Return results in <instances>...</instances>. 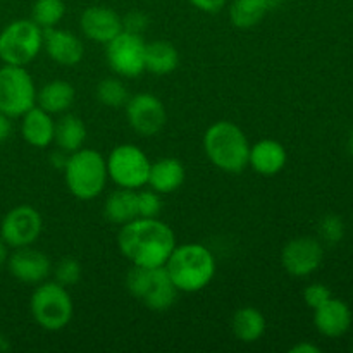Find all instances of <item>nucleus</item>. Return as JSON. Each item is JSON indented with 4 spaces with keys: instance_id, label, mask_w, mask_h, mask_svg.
<instances>
[{
    "instance_id": "nucleus-18",
    "label": "nucleus",
    "mask_w": 353,
    "mask_h": 353,
    "mask_svg": "<svg viewBox=\"0 0 353 353\" xmlns=\"http://www.w3.org/2000/svg\"><path fill=\"white\" fill-rule=\"evenodd\" d=\"M285 147L276 140H261L250 147L248 164L262 176H274L286 165Z\"/></svg>"
},
{
    "instance_id": "nucleus-8",
    "label": "nucleus",
    "mask_w": 353,
    "mask_h": 353,
    "mask_svg": "<svg viewBox=\"0 0 353 353\" xmlns=\"http://www.w3.org/2000/svg\"><path fill=\"white\" fill-rule=\"evenodd\" d=\"M37 105V88L24 65L0 68V112L9 117H23Z\"/></svg>"
},
{
    "instance_id": "nucleus-12",
    "label": "nucleus",
    "mask_w": 353,
    "mask_h": 353,
    "mask_svg": "<svg viewBox=\"0 0 353 353\" xmlns=\"http://www.w3.org/2000/svg\"><path fill=\"white\" fill-rule=\"evenodd\" d=\"M126 116L130 126L141 137H154L164 128V103L150 93H138L126 102Z\"/></svg>"
},
{
    "instance_id": "nucleus-34",
    "label": "nucleus",
    "mask_w": 353,
    "mask_h": 353,
    "mask_svg": "<svg viewBox=\"0 0 353 353\" xmlns=\"http://www.w3.org/2000/svg\"><path fill=\"white\" fill-rule=\"evenodd\" d=\"M190 3L203 12H217L219 9H223L226 0H190Z\"/></svg>"
},
{
    "instance_id": "nucleus-9",
    "label": "nucleus",
    "mask_w": 353,
    "mask_h": 353,
    "mask_svg": "<svg viewBox=\"0 0 353 353\" xmlns=\"http://www.w3.org/2000/svg\"><path fill=\"white\" fill-rule=\"evenodd\" d=\"M107 174L121 188L140 190L148 185L150 164L143 150L134 145H119L107 159Z\"/></svg>"
},
{
    "instance_id": "nucleus-11",
    "label": "nucleus",
    "mask_w": 353,
    "mask_h": 353,
    "mask_svg": "<svg viewBox=\"0 0 353 353\" xmlns=\"http://www.w3.org/2000/svg\"><path fill=\"white\" fill-rule=\"evenodd\" d=\"M41 216L30 205H19L6 214L0 226V238L10 248L30 247L41 233Z\"/></svg>"
},
{
    "instance_id": "nucleus-20",
    "label": "nucleus",
    "mask_w": 353,
    "mask_h": 353,
    "mask_svg": "<svg viewBox=\"0 0 353 353\" xmlns=\"http://www.w3.org/2000/svg\"><path fill=\"white\" fill-rule=\"evenodd\" d=\"M185 181V168L178 159H159L150 164L148 185L157 193H172Z\"/></svg>"
},
{
    "instance_id": "nucleus-39",
    "label": "nucleus",
    "mask_w": 353,
    "mask_h": 353,
    "mask_svg": "<svg viewBox=\"0 0 353 353\" xmlns=\"http://www.w3.org/2000/svg\"><path fill=\"white\" fill-rule=\"evenodd\" d=\"M350 148H352V154H353V134H352V140H350Z\"/></svg>"
},
{
    "instance_id": "nucleus-31",
    "label": "nucleus",
    "mask_w": 353,
    "mask_h": 353,
    "mask_svg": "<svg viewBox=\"0 0 353 353\" xmlns=\"http://www.w3.org/2000/svg\"><path fill=\"white\" fill-rule=\"evenodd\" d=\"M319 231L321 236H323V240L326 241V243L336 245L338 241L343 238L345 226L338 216H326L323 219V223H321Z\"/></svg>"
},
{
    "instance_id": "nucleus-33",
    "label": "nucleus",
    "mask_w": 353,
    "mask_h": 353,
    "mask_svg": "<svg viewBox=\"0 0 353 353\" xmlns=\"http://www.w3.org/2000/svg\"><path fill=\"white\" fill-rule=\"evenodd\" d=\"M148 26V19L141 12H131L128 14L126 19H123V30L130 31V33L141 34Z\"/></svg>"
},
{
    "instance_id": "nucleus-16",
    "label": "nucleus",
    "mask_w": 353,
    "mask_h": 353,
    "mask_svg": "<svg viewBox=\"0 0 353 353\" xmlns=\"http://www.w3.org/2000/svg\"><path fill=\"white\" fill-rule=\"evenodd\" d=\"M43 47L48 57L61 65H76L83 59V43L74 33L48 28L43 30Z\"/></svg>"
},
{
    "instance_id": "nucleus-24",
    "label": "nucleus",
    "mask_w": 353,
    "mask_h": 353,
    "mask_svg": "<svg viewBox=\"0 0 353 353\" xmlns=\"http://www.w3.org/2000/svg\"><path fill=\"white\" fill-rule=\"evenodd\" d=\"M38 107L47 110L48 114L65 112L74 102V88L68 81H50L37 92Z\"/></svg>"
},
{
    "instance_id": "nucleus-25",
    "label": "nucleus",
    "mask_w": 353,
    "mask_h": 353,
    "mask_svg": "<svg viewBox=\"0 0 353 353\" xmlns=\"http://www.w3.org/2000/svg\"><path fill=\"white\" fill-rule=\"evenodd\" d=\"M55 143L62 152H76L86 140V128L78 116L65 114L55 123Z\"/></svg>"
},
{
    "instance_id": "nucleus-27",
    "label": "nucleus",
    "mask_w": 353,
    "mask_h": 353,
    "mask_svg": "<svg viewBox=\"0 0 353 353\" xmlns=\"http://www.w3.org/2000/svg\"><path fill=\"white\" fill-rule=\"evenodd\" d=\"M65 14L64 0H37L31 10V19L41 28H55Z\"/></svg>"
},
{
    "instance_id": "nucleus-32",
    "label": "nucleus",
    "mask_w": 353,
    "mask_h": 353,
    "mask_svg": "<svg viewBox=\"0 0 353 353\" xmlns=\"http://www.w3.org/2000/svg\"><path fill=\"white\" fill-rule=\"evenodd\" d=\"M303 299H305V303L310 309L316 310L317 307H321L331 299V290L327 286L321 285V283H316V285L307 286L305 292H303Z\"/></svg>"
},
{
    "instance_id": "nucleus-22",
    "label": "nucleus",
    "mask_w": 353,
    "mask_h": 353,
    "mask_svg": "<svg viewBox=\"0 0 353 353\" xmlns=\"http://www.w3.org/2000/svg\"><path fill=\"white\" fill-rule=\"evenodd\" d=\"M234 336L243 343H255L265 331V319L255 307H241L231 319Z\"/></svg>"
},
{
    "instance_id": "nucleus-30",
    "label": "nucleus",
    "mask_w": 353,
    "mask_h": 353,
    "mask_svg": "<svg viewBox=\"0 0 353 353\" xmlns=\"http://www.w3.org/2000/svg\"><path fill=\"white\" fill-rule=\"evenodd\" d=\"M138 199V217H157L162 209L161 196L154 190L137 192Z\"/></svg>"
},
{
    "instance_id": "nucleus-26",
    "label": "nucleus",
    "mask_w": 353,
    "mask_h": 353,
    "mask_svg": "<svg viewBox=\"0 0 353 353\" xmlns=\"http://www.w3.org/2000/svg\"><path fill=\"white\" fill-rule=\"evenodd\" d=\"M271 9L268 0H234L231 3L230 17L236 28H252L264 19L265 12Z\"/></svg>"
},
{
    "instance_id": "nucleus-2",
    "label": "nucleus",
    "mask_w": 353,
    "mask_h": 353,
    "mask_svg": "<svg viewBox=\"0 0 353 353\" xmlns=\"http://www.w3.org/2000/svg\"><path fill=\"white\" fill-rule=\"evenodd\" d=\"M164 268L178 292L195 293L212 281L216 274V259L203 245L188 243L174 247Z\"/></svg>"
},
{
    "instance_id": "nucleus-19",
    "label": "nucleus",
    "mask_w": 353,
    "mask_h": 353,
    "mask_svg": "<svg viewBox=\"0 0 353 353\" xmlns=\"http://www.w3.org/2000/svg\"><path fill=\"white\" fill-rule=\"evenodd\" d=\"M21 133L31 147L47 148L54 141L55 134V123L52 119V114H48L41 107L30 109L23 116Z\"/></svg>"
},
{
    "instance_id": "nucleus-28",
    "label": "nucleus",
    "mask_w": 353,
    "mask_h": 353,
    "mask_svg": "<svg viewBox=\"0 0 353 353\" xmlns=\"http://www.w3.org/2000/svg\"><path fill=\"white\" fill-rule=\"evenodd\" d=\"M97 97H99V100L103 105L112 107V109L126 105V102L130 100L126 86L116 78L102 79L99 86H97Z\"/></svg>"
},
{
    "instance_id": "nucleus-3",
    "label": "nucleus",
    "mask_w": 353,
    "mask_h": 353,
    "mask_svg": "<svg viewBox=\"0 0 353 353\" xmlns=\"http://www.w3.org/2000/svg\"><path fill=\"white\" fill-rule=\"evenodd\" d=\"M203 148L216 168L226 172H240L248 165L250 145L236 124L219 121L205 131Z\"/></svg>"
},
{
    "instance_id": "nucleus-5",
    "label": "nucleus",
    "mask_w": 353,
    "mask_h": 353,
    "mask_svg": "<svg viewBox=\"0 0 353 353\" xmlns=\"http://www.w3.org/2000/svg\"><path fill=\"white\" fill-rule=\"evenodd\" d=\"M126 288L145 307L155 312H164L174 305L178 288L169 278L165 268H140L133 265L126 276Z\"/></svg>"
},
{
    "instance_id": "nucleus-10",
    "label": "nucleus",
    "mask_w": 353,
    "mask_h": 353,
    "mask_svg": "<svg viewBox=\"0 0 353 353\" xmlns=\"http://www.w3.org/2000/svg\"><path fill=\"white\" fill-rule=\"evenodd\" d=\"M145 41L141 34L121 31L107 43V61L116 74L137 78L145 71Z\"/></svg>"
},
{
    "instance_id": "nucleus-17",
    "label": "nucleus",
    "mask_w": 353,
    "mask_h": 353,
    "mask_svg": "<svg viewBox=\"0 0 353 353\" xmlns=\"http://www.w3.org/2000/svg\"><path fill=\"white\" fill-rule=\"evenodd\" d=\"M314 323L321 334L327 338H338L350 330L352 312L347 303L331 296L326 303L316 309Z\"/></svg>"
},
{
    "instance_id": "nucleus-1",
    "label": "nucleus",
    "mask_w": 353,
    "mask_h": 353,
    "mask_svg": "<svg viewBox=\"0 0 353 353\" xmlns=\"http://www.w3.org/2000/svg\"><path fill=\"white\" fill-rule=\"evenodd\" d=\"M119 250L133 265L162 268L176 247L174 231L157 217H137L117 234Z\"/></svg>"
},
{
    "instance_id": "nucleus-6",
    "label": "nucleus",
    "mask_w": 353,
    "mask_h": 353,
    "mask_svg": "<svg viewBox=\"0 0 353 353\" xmlns=\"http://www.w3.org/2000/svg\"><path fill=\"white\" fill-rule=\"evenodd\" d=\"M43 47V30L33 19H17L0 33V59L3 64L26 65Z\"/></svg>"
},
{
    "instance_id": "nucleus-15",
    "label": "nucleus",
    "mask_w": 353,
    "mask_h": 353,
    "mask_svg": "<svg viewBox=\"0 0 353 353\" xmlns=\"http://www.w3.org/2000/svg\"><path fill=\"white\" fill-rule=\"evenodd\" d=\"M81 31L90 40L107 45L123 31V19L109 7H88L81 16Z\"/></svg>"
},
{
    "instance_id": "nucleus-35",
    "label": "nucleus",
    "mask_w": 353,
    "mask_h": 353,
    "mask_svg": "<svg viewBox=\"0 0 353 353\" xmlns=\"http://www.w3.org/2000/svg\"><path fill=\"white\" fill-rule=\"evenodd\" d=\"M10 131H12V124H10V117L0 112V143L9 138Z\"/></svg>"
},
{
    "instance_id": "nucleus-37",
    "label": "nucleus",
    "mask_w": 353,
    "mask_h": 353,
    "mask_svg": "<svg viewBox=\"0 0 353 353\" xmlns=\"http://www.w3.org/2000/svg\"><path fill=\"white\" fill-rule=\"evenodd\" d=\"M7 243L0 238V269L7 264V259H9V252H7Z\"/></svg>"
},
{
    "instance_id": "nucleus-38",
    "label": "nucleus",
    "mask_w": 353,
    "mask_h": 353,
    "mask_svg": "<svg viewBox=\"0 0 353 353\" xmlns=\"http://www.w3.org/2000/svg\"><path fill=\"white\" fill-rule=\"evenodd\" d=\"M283 2H285V0H268L269 7H278V6H281Z\"/></svg>"
},
{
    "instance_id": "nucleus-23",
    "label": "nucleus",
    "mask_w": 353,
    "mask_h": 353,
    "mask_svg": "<svg viewBox=\"0 0 353 353\" xmlns=\"http://www.w3.org/2000/svg\"><path fill=\"white\" fill-rule=\"evenodd\" d=\"M105 217L114 224H126L138 217L137 190L119 188L107 199L103 207Z\"/></svg>"
},
{
    "instance_id": "nucleus-36",
    "label": "nucleus",
    "mask_w": 353,
    "mask_h": 353,
    "mask_svg": "<svg viewBox=\"0 0 353 353\" xmlns=\"http://www.w3.org/2000/svg\"><path fill=\"white\" fill-rule=\"evenodd\" d=\"M292 353H319L321 348H317L316 345H310V343H299L290 350Z\"/></svg>"
},
{
    "instance_id": "nucleus-7",
    "label": "nucleus",
    "mask_w": 353,
    "mask_h": 353,
    "mask_svg": "<svg viewBox=\"0 0 353 353\" xmlns=\"http://www.w3.org/2000/svg\"><path fill=\"white\" fill-rule=\"evenodd\" d=\"M31 316L38 326L47 331H61L72 317V300L65 286L55 283H40L31 296Z\"/></svg>"
},
{
    "instance_id": "nucleus-4",
    "label": "nucleus",
    "mask_w": 353,
    "mask_h": 353,
    "mask_svg": "<svg viewBox=\"0 0 353 353\" xmlns=\"http://www.w3.org/2000/svg\"><path fill=\"white\" fill-rule=\"evenodd\" d=\"M64 178L69 192L79 200H92L103 192L107 183V162L92 148L72 152L64 165Z\"/></svg>"
},
{
    "instance_id": "nucleus-13",
    "label": "nucleus",
    "mask_w": 353,
    "mask_h": 353,
    "mask_svg": "<svg viewBox=\"0 0 353 353\" xmlns=\"http://www.w3.org/2000/svg\"><path fill=\"white\" fill-rule=\"evenodd\" d=\"M324 257L323 245L310 236H300L288 241L283 248L281 262L286 272L296 278H305L317 271Z\"/></svg>"
},
{
    "instance_id": "nucleus-21",
    "label": "nucleus",
    "mask_w": 353,
    "mask_h": 353,
    "mask_svg": "<svg viewBox=\"0 0 353 353\" xmlns=\"http://www.w3.org/2000/svg\"><path fill=\"white\" fill-rule=\"evenodd\" d=\"M178 50L169 41L157 40L145 45V69L152 74H169L178 68Z\"/></svg>"
},
{
    "instance_id": "nucleus-14",
    "label": "nucleus",
    "mask_w": 353,
    "mask_h": 353,
    "mask_svg": "<svg viewBox=\"0 0 353 353\" xmlns=\"http://www.w3.org/2000/svg\"><path fill=\"white\" fill-rule=\"evenodd\" d=\"M7 268L17 281L26 283V285L43 283L52 269L47 255L31 247L16 248V252L7 259Z\"/></svg>"
},
{
    "instance_id": "nucleus-29",
    "label": "nucleus",
    "mask_w": 353,
    "mask_h": 353,
    "mask_svg": "<svg viewBox=\"0 0 353 353\" xmlns=\"http://www.w3.org/2000/svg\"><path fill=\"white\" fill-rule=\"evenodd\" d=\"M81 279V265L76 259L64 257L55 265V281L62 286H72Z\"/></svg>"
}]
</instances>
